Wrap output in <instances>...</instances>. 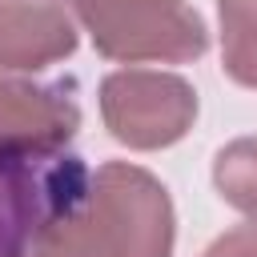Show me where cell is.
<instances>
[{
    "label": "cell",
    "instance_id": "cell-1",
    "mask_svg": "<svg viewBox=\"0 0 257 257\" xmlns=\"http://www.w3.org/2000/svg\"><path fill=\"white\" fill-rule=\"evenodd\" d=\"M84 201L88 169L76 157L0 137V257H36Z\"/></svg>",
    "mask_w": 257,
    "mask_h": 257
}]
</instances>
